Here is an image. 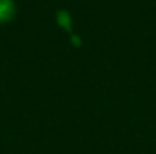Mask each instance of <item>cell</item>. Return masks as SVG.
Returning <instances> with one entry per match:
<instances>
[{"instance_id": "cell-2", "label": "cell", "mask_w": 156, "mask_h": 154, "mask_svg": "<svg viewBox=\"0 0 156 154\" xmlns=\"http://www.w3.org/2000/svg\"><path fill=\"white\" fill-rule=\"evenodd\" d=\"M58 21H59V23L62 25L63 27H66V29H70V18H69L67 12H65V11H62V12H59V16H58Z\"/></svg>"}, {"instance_id": "cell-1", "label": "cell", "mask_w": 156, "mask_h": 154, "mask_svg": "<svg viewBox=\"0 0 156 154\" xmlns=\"http://www.w3.org/2000/svg\"><path fill=\"white\" fill-rule=\"evenodd\" d=\"M14 15L12 0H0V22H7Z\"/></svg>"}]
</instances>
